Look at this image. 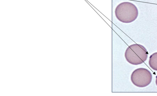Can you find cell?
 I'll use <instances>...</instances> for the list:
<instances>
[{
	"label": "cell",
	"instance_id": "obj_1",
	"mask_svg": "<svg viewBox=\"0 0 157 96\" xmlns=\"http://www.w3.org/2000/svg\"><path fill=\"white\" fill-rule=\"evenodd\" d=\"M115 14L120 21L125 23H131L137 18L138 11L136 6L129 2H123L116 7Z\"/></svg>",
	"mask_w": 157,
	"mask_h": 96
},
{
	"label": "cell",
	"instance_id": "obj_5",
	"mask_svg": "<svg viewBox=\"0 0 157 96\" xmlns=\"http://www.w3.org/2000/svg\"><path fill=\"white\" fill-rule=\"evenodd\" d=\"M155 83H156V84L157 86V75L156 77Z\"/></svg>",
	"mask_w": 157,
	"mask_h": 96
},
{
	"label": "cell",
	"instance_id": "obj_2",
	"mask_svg": "<svg viewBox=\"0 0 157 96\" xmlns=\"http://www.w3.org/2000/svg\"><path fill=\"white\" fill-rule=\"evenodd\" d=\"M148 53L146 48L142 45L133 44L126 49L124 56L130 63L137 65L143 63L147 59Z\"/></svg>",
	"mask_w": 157,
	"mask_h": 96
},
{
	"label": "cell",
	"instance_id": "obj_4",
	"mask_svg": "<svg viewBox=\"0 0 157 96\" xmlns=\"http://www.w3.org/2000/svg\"><path fill=\"white\" fill-rule=\"evenodd\" d=\"M149 64L152 69L157 71V52L154 53L150 56Z\"/></svg>",
	"mask_w": 157,
	"mask_h": 96
},
{
	"label": "cell",
	"instance_id": "obj_3",
	"mask_svg": "<svg viewBox=\"0 0 157 96\" xmlns=\"http://www.w3.org/2000/svg\"><path fill=\"white\" fill-rule=\"evenodd\" d=\"M152 75L147 69L143 68H137L133 71L131 76L132 83L140 87H146L151 82Z\"/></svg>",
	"mask_w": 157,
	"mask_h": 96
}]
</instances>
